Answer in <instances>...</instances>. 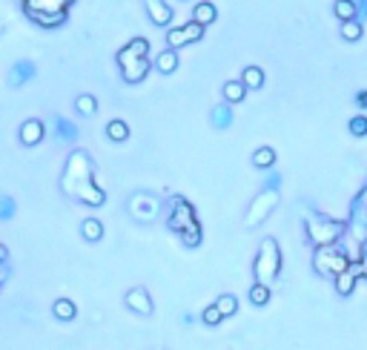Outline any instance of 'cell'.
Listing matches in <instances>:
<instances>
[{
    "instance_id": "cell-1",
    "label": "cell",
    "mask_w": 367,
    "mask_h": 350,
    "mask_svg": "<svg viewBox=\"0 0 367 350\" xmlns=\"http://www.w3.org/2000/svg\"><path fill=\"white\" fill-rule=\"evenodd\" d=\"M60 193L84 207L106 204V193H104V187L95 181V164L86 150L69 152L67 164H63V172H60Z\"/></svg>"
},
{
    "instance_id": "cell-2",
    "label": "cell",
    "mask_w": 367,
    "mask_h": 350,
    "mask_svg": "<svg viewBox=\"0 0 367 350\" xmlns=\"http://www.w3.org/2000/svg\"><path fill=\"white\" fill-rule=\"evenodd\" d=\"M279 187H281V175H279V172H270L267 178H264V187L252 196V201H250V207H247V213H244V218H241V224H244L247 230L264 224V221L273 215V210H276L279 201H281Z\"/></svg>"
},
{
    "instance_id": "cell-3",
    "label": "cell",
    "mask_w": 367,
    "mask_h": 350,
    "mask_svg": "<svg viewBox=\"0 0 367 350\" xmlns=\"http://www.w3.org/2000/svg\"><path fill=\"white\" fill-rule=\"evenodd\" d=\"M75 0H21V12L26 21H32L40 29H60L69 21V9Z\"/></svg>"
},
{
    "instance_id": "cell-4",
    "label": "cell",
    "mask_w": 367,
    "mask_h": 350,
    "mask_svg": "<svg viewBox=\"0 0 367 350\" xmlns=\"http://www.w3.org/2000/svg\"><path fill=\"white\" fill-rule=\"evenodd\" d=\"M305 235L310 247H324V244H339L347 235V218H330L322 213L307 210L305 215Z\"/></svg>"
},
{
    "instance_id": "cell-5",
    "label": "cell",
    "mask_w": 367,
    "mask_h": 350,
    "mask_svg": "<svg viewBox=\"0 0 367 350\" xmlns=\"http://www.w3.org/2000/svg\"><path fill=\"white\" fill-rule=\"evenodd\" d=\"M347 238L353 242L350 259L359 261L362 259V244L367 242V184L356 193V198L350 201V210H347Z\"/></svg>"
},
{
    "instance_id": "cell-6",
    "label": "cell",
    "mask_w": 367,
    "mask_h": 350,
    "mask_svg": "<svg viewBox=\"0 0 367 350\" xmlns=\"http://www.w3.org/2000/svg\"><path fill=\"white\" fill-rule=\"evenodd\" d=\"M252 273L259 281L273 284L281 273V247L273 235H267L264 242L259 244V253H255V261H252Z\"/></svg>"
},
{
    "instance_id": "cell-7",
    "label": "cell",
    "mask_w": 367,
    "mask_h": 350,
    "mask_svg": "<svg viewBox=\"0 0 367 350\" xmlns=\"http://www.w3.org/2000/svg\"><path fill=\"white\" fill-rule=\"evenodd\" d=\"M353 264L350 253L342 250L339 244H324V247H313V270L318 276H327V279H336L339 273Z\"/></svg>"
},
{
    "instance_id": "cell-8",
    "label": "cell",
    "mask_w": 367,
    "mask_h": 350,
    "mask_svg": "<svg viewBox=\"0 0 367 350\" xmlns=\"http://www.w3.org/2000/svg\"><path fill=\"white\" fill-rule=\"evenodd\" d=\"M167 210V204L161 196L150 193V189H141V193H132L130 201H126V213L132 215V221L138 224H155L161 213Z\"/></svg>"
},
{
    "instance_id": "cell-9",
    "label": "cell",
    "mask_w": 367,
    "mask_h": 350,
    "mask_svg": "<svg viewBox=\"0 0 367 350\" xmlns=\"http://www.w3.org/2000/svg\"><path fill=\"white\" fill-rule=\"evenodd\" d=\"M164 221H167V227H169L175 235H181L184 230L201 224L198 215H196V207L189 204L184 196H169V201H167V213H164Z\"/></svg>"
},
{
    "instance_id": "cell-10",
    "label": "cell",
    "mask_w": 367,
    "mask_h": 350,
    "mask_svg": "<svg viewBox=\"0 0 367 350\" xmlns=\"http://www.w3.org/2000/svg\"><path fill=\"white\" fill-rule=\"evenodd\" d=\"M204 23H198L196 18L189 21V23H184V26H169L167 29V46H172V49H181V46H187V43H196V40H201L204 38Z\"/></svg>"
},
{
    "instance_id": "cell-11",
    "label": "cell",
    "mask_w": 367,
    "mask_h": 350,
    "mask_svg": "<svg viewBox=\"0 0 367 350\" xmlns=\"http://www.w3.org/2000/svg\"><path fill=\"white\" fill-rule=\"evenodd\" d=\"M118 69H121L123 84L135 86V84H141L143 78H147V75L155 69V63H152L150 58H126V60L118 63Z\"/></svg>"
},
{
    "instance_id": "cell-12",
    "label": "cell",
    "mask_w": 367,
    "mask_h": 350,
    "mask_svg": "<svg viewBox=\"0 0 367 350\" xmlns=\"http://www.w3.org/2000/svg\"><path fill=\"white\" fill-rule=\"evenodd\" d=\"M123 305L130 307L132 313H138V316H152V310H155V305H152V296L147 293V288H130L126 290V296H123Z\"/></svg>"
},
{
    "instance_id": "cell-13",
    "label": "cell",
    "mask_w": 367,
    "mask_h": 350,
    "mask_svg": "<svg viewBox=\"0 0 367 350\" xmlns=\"http://www.w3.org/2000/svg\"><path fill=\"white\" fill-rule=\"evenodd\" d=\"M359 279H364V273H362V261H353L350 264L344 273H339L336 279H333V284H336V293L339 296H353V290H356V281Z\"/></svg>"
},
{
    "instance_id": "cell-14",
    "label": "cell",
    "mask_w": 367,
    "mask_h": 350,
    "mask_svg": "<svg viewBox=\"0 0 367 350\" xmlns=\"http://www.w3.org/2000/svg\"><path fill=\"white\" fill-rule=\"evenodd\" d=\"M18 138H21V144L23 147H38L40 141L46 138V124L40 118H29L21 124V130H18Z\"/></svg>"
},
{
    "instance_id": "cell-15",
    "label": "cell",
    "mask_w": 367,
    "mask_h": 350,
    "mask_svg": "<svg viewBox=\"0 0 367 350\" xmlns=\"http://www.w3.org/2000/svg\"><path fill=\"white\" fill-rule=\"evenodd\" d=\"M35 75H38V67L32 60H18L14 67L9 69V86L12 89H23L29 81H35Z\"/></svg>"
},
{
    "instance_id": "cell-16",
    "label": "cell",
    "mask_w": 367,
    "mask_h": 350,
    "mask_svg": "<svg viewBox=\"0 0 367 350\" xmlns=\"http://www.w3.org/2000/svg\"><path fill=\"white\" fill-rule=\"evenodd\" d=\"M147 6V14H150V23L158 26V29H169L172 23V9L164 3V0H143Z\"/></svg>"
},
{
    "instance_id": "cell-17",
    "label": "cell",
    "mask_w": 367,
    "mask_h": 350,
    "mask_svg": "<svg viewBox=\"0 0 367 350\" xmlns=\"http://www.w3.org/2000/svg\"><path fill=\"white\" fill-rule=\"evenodd\" d=\"M126 58H150V40H147V38H132L126 46H121L118 55H115V60L121 63V60H126Z\"/></svg>"
},
{
    "instance_id": "cell-18",
    "label": "cell",
    "mask_w": 367,
    "mask_h": 350,
    "mask_svg": "<svg viewBox=\"0 0 367 350\" xmlns=\"http://www.w3.org/2000/svg\"><path fill=\"white\" fill-rule=\"evenodd\" d=\"M52 132H55V138L60 141V144H69V141L78 138V126L63 115H52Z\"/></svg>"
},
{
    "instance_id": "cell-19",
    "label": "cell",
    "mask_w": 367,
    "mask_h": 350,
    "mask_svg": "<svg viewBox=\"0 0 367 350\" xmlns=\"http://www.w3.org/2000/svg\"><path fill=\"white\" fill-rule=\"evenodd\" d=\"M155 72L161 75H172L175 69H178V49H172V46H167V49H161L155 55Z\"/></svg>"
},
{
    "instance_id": "cell-20",
    "label": "cell",
    "mask_w": 367,
    "mask_h": 350,
    "mask_svg": "<svg viewBox=\"0 0 367 350\" xmlns=\"http://www.w3.org/2000/svg\"><path fill=\"white\" fill-rule=\"evenodd\" d=\"M210 124L215 126V130H230V126H233V104L230 101L215 104L210 109Z\"/></svg>"
},
{
    "instance_id": "cell-21",
    "label": "cell",
    "mask_w": 367,
    "mask_h": 350,
    "mask_svg": "<svg viewBox=\"0 0 367 350\" xmlns=\"http://www.w3.org/2000/svg\"><path fill=\"white\" fill-rule=\"evenodd\" d=\"M221 92H224V101H230V104H241L244 98H247V92H250V86L238 78V81H227L224 86H221Z\"/></svg>"
},
{
    "instance_id": "cell-22",
    "label": "cell",
    "mask_w": 367,
    "mask_h": 350,
    "mask_svg": "<svg viewBox=\"0 0 367 350\" xmlns=\"http://www.w3.org/2000/svg\"><path fill=\"white\" fill-rule=\"evenodd\" d=\"M75 113L84 115V118H95V115H98V101H95V95H89V92L78 95V98H75Z\"/></svg>"
},
{
    "instance_id": "cell-23",
    "label": "cell",
    "mask_w": 367,
    "mask_h": 350,
    "mask_svg": "<svg viewBox=\"0 0 367 350\" xmlns=\"http://www.w3.org/2000/svg\"><path fill=\"white\" fill-rule=\"evenodd\" d=\"M193 18L204 26H213L218 21V9L210 3V0H201V3H196V9H193Z\"/></svg>"
},
{
    "instance_id": "cell-24",
    "label": "cell",
    "mask_w": 367,
    "mask_h": 350,
    "mask_svg": "<svg viewBox=\"0 0 367 350\" xmlns=\"http://www.w3.org/2000/svg\"><path fill=\"white\" fill-rule=\"evenodd\" d=\"M52 316L60 322H72L75 316H78V307H75V301L72 299H55V305H52Z\"/></svg>"
},
{
    "instance_id": "cell-25",
    "label": "cell",
    "mask_w": 367,
    "mask_h": 350,
    "mask_svg": "<svg viewBox=\"0 0 367 350\" xmlns=\"http://www.w3.org/2000/svg\"><path fill=\"white\" fill-rule=\"evenodd\" d=\"M270 296H273V290H270V284L255 279V281H252V288H250V305L264 307L267 301H270Z\"/></svg>"
},
{
    "instance_id": "cell-26",
    "label": "cell",
    "mask_w": 367,
    "mask_h": 350,
    "mask_svg": "<svg viewBox=\"0 0 367 350\" xmlns=\"http://www.w3.org/2000/svg\"><path fill=\"white\" fill-rule=\"evenodd\" d=\"M362 35H364V23H362V18L342 21V38H344V43H359Z\"/></svg>"
},
{
    "instance_id": "cell-27",
    "label": "cell",
    "mask_w": 367,
    "mask_h": 350,
    "mask_svg": "<svg viewBox=\"0 0 367 350\" xmlns=\"http://www.w3.org/2000/svg\"><path fill=\"white\" fill-rule=\"evenodd\" d=\"M276 150L273 147H259L252 152V167H259V170H273L276 167Z\"/></svg>"
},
{
    "instance_id": "cell-28",
    "label": "cell",
    "mask_w": 367,
    "mask_h": 350,
    "mask_svg": "<svg viewBox=\"0 0 367 350\" xmlns=\"http://www.w3.org/2000/svg\"><path fill=\"white\" fill-rule=\"evenodd\" d=\"M333 14H336L339 21H353V18H362V9L353 0H336V3H333Z\"/></svg>"
},
{
    "instance_id": "cell-29",
    "label": "cell",
    "mask_w": 367,
    "mask_h": 350,
    "mask_svg": "<svg viewBox=\"0 0 367 350\" xmlns=\"http://www.w3.org/2000/svg\"><path fill=\"white\" fill-rule=\"evenodd\" d=\"M106 138H109V141H115V144H123V141L130 138V124L121 121V118L109 121V124H106Z\"/></svg>"
},
{
    "instance_id": "cell-30",
    "label": "cell",
    "mask_w": 367,
    "mask_h": 350,
    "mask_svg": "<svg viewBox=\"0 0 367 350\" xmlns=\"http://www.w3.org/2000/svg\"><path fill=\"white\" fill-rule=\"evenodd\" d=\"M81 235L86 238V242H101V238H104V224H101L98 218H84Z\"/></svg>"
},
{
    "instance_id": "cell-31",
    "label": "cell",
    "mask_w": 367,
    "mask_h": 350,
    "mask_svg": "<svg viewBox=\"0 0 367 350\" xmlns=\"http://www.w3.org/2000/svg\"><path fill=\"white\" fill-rule=\"evenodd\" d=\"M241 81H244L250 89H261V86H264V69H261V67H244Z\"/></svg>"
},
{
    "instance_id": "cell-32",
    "label": "cell",
    "mask_w": 367,
    "mask_h": 350,
    "mask_svg": "<svg viewBox=\"0 0 367 350\" xmlns=\"http://www.w3.org/2000/svg\"><path fill=\"white\" fill-rule=\"evenodd\" d=\"M181 244L187 247V250H196L201 242H204V230H201V224H196V227H189V230H184L181 235Z\"/></svg>"
},
{
    "instance_id": "cell-33",
    "label": "cell",
    "mask_w": 367,
    "mask_h": 350,
    "mask_svg": "<svg viewBox=\"0 0 367 350\" xmlns=\"http://www.w3.org/2000/svg\"><path fill=\"white\" fill-rule=\"evenodd\" d=\"M215 305L221 307V313H224L227 319H230V316H235V313H238V299H235L233 293H221V296L215 299Z\"/></svg>"
},
{
    "instance_id": "cell-34",
    "label": "cell",
    "mask_w": 367,
    "mask_h": 350,
    "mask_svg": "<svg viewBox=\"0 0 367 350\" xmlns=\"http://www.w3.org/2000/svg\"><path fill=\"white\" fill-rule=\"evenodd\" d=\"M227 316L221 313V307L218 305H210V307H204V313H201V322L206 325V327H215V325H221Z\"/></svg>"
},
{
    "instance_id": "cell-35",
    "label": "cell",
    "mask_w": 367,
    "mask_h": 350,
    "mask_svg": "<svg viewBox=\"0 0 367 350\" xmlns=\"http://www.w3.org/2000/svg\"><path fill=\"white\" fill-rule=\"evenodd\" d=\"M347 130H350V135H356V138H364L367 135V115H353L347 121Z\"/></svg>"
},
{
    "instance_id": "cell-36",
    "label": "cell",
    "mask_w": 367,
    "mask_h": 350,
    "mask_svg": "<svg viewBox=\"0 0 367 350\" xmlns=\"http://www.w3.org/2000/svg\"><path fill=\"white\" fill-rule=\"evenodd\" d=\"M14 213H18V204H14V198L12 196L0 198V221H12Z\"/></svg>"
},
{
    "instance_id": "cell-37",
    "label": "cell",
    "mask_w": 367,
    "mask_h": 350,
    "mask_svg": "<svg viewBox=\"0 0 367 350\" xmlns=\"http://www.w3.org/2000/svg\"><path fill=\"white\" fill-rule=\"evenodd\" d=\"M356 106L359 109H367V89H359L356 92Z\"/></svg>"
},
{
    "instance_id": "cell-38",
    "label": "cell",
    "mask_w": 367,
    "mask_h": 350,
    "mask_svg": "<svg viewBox=\"0 0 367 350\" xmlns=\"http://www.w3.org/2000/svg\"><path fill=\"white\" fill-rule=\"evenodd\" d=\"M353 3L362 9V18H367V0H353Z\"/></svg>"
},
{
    "instance_id": "cell-39",
    "label": "cell",
    "mask_w": 367,
    "mask_h": 350,
    "mask_svg": "<svg viewBox=\"0 0 367 350\" xmlns=\"http://www.w3.org/2000/svg\"><path fill=\"white\" fill-rule=\"evenodd\" d=\"M0 261H9V247L0 244Z\"/></svg>"
},
{
    "instance_id": "cell-40",
    "label": "cell",
    "mask_w": 367,
    "mask_h": 350,
    "mask_svg": "<svg viewBox=\"0 0 367 350\" xmlns=\"http://www.w3.org/2000/svg\"><path fill=\"white\" fill-rule=\"evenodd\" d=\"M359 261H362V273H364V279H367V253H362Z\"/></svg>"
},
{
    "instance_id": "cell-41",
    "label": "cell",
    "mask_w": 367,
    "mask_h": 350,
    "mask_svg": "<svg viewBox=\"0 0 367 350\" xmlns=\"http://www.w3.org/2000/svg\"><path fill=\"white\" fill-rule=\"evenodd\" d=\"M362 253H367V242H364V244H362Z\"/></svg>"
}]
</instances>
